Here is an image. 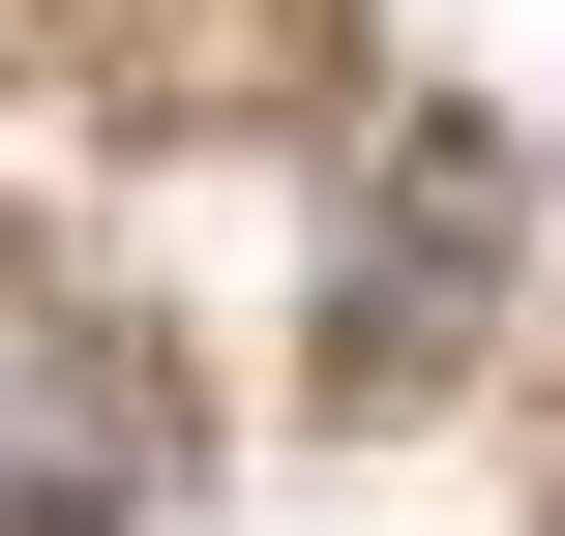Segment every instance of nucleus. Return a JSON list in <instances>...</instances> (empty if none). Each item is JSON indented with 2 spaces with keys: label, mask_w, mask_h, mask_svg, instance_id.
Here are the masks:
<instances>
[{
  "label": "nucleus",
  "mask_w": 565,
  "mask_h": 536,
  "mask_svg": "<svg viewBox=\"0 0 565 536\" xmlns=\"http://www.w3.org/2000/svg\"><path fill=\"white\" fill-rule=\"evenodd\" d=\"M89 507H149V358L0 298V536H89Z\"/></svg>",
  "instance_id": "f257e3e1"
}]
</instances>
